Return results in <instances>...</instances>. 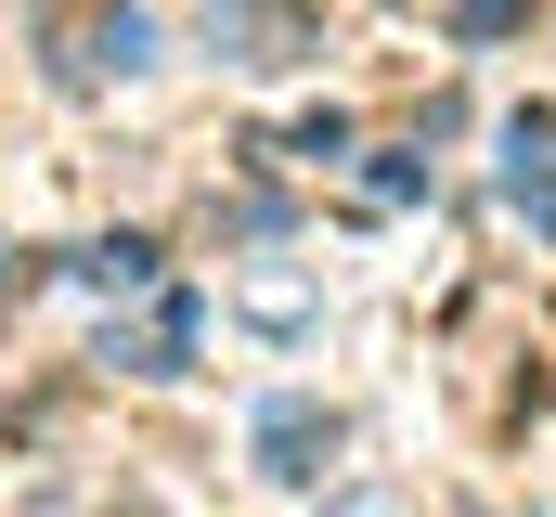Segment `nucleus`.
Masks as SVG:
<instances>
[{
    "label": "nucleus",
    "mask_w": 556,
    "mask_h": 517,
    "mask_svg": "<svg viewBox=\"0 0 556 517\" xmlns=\"http://www.w3.org/2000/svg\"><path fill=\"white\" fill-rule=\"evenodd\" d=\"M505 194L556 234V117H518V129H505Z\"/></svg>",
    "instance_id": "nucleus-1"
},
{
    "label": "nucleus",
    "mask_w": 556,
    "mask_h": 517,
    "mask_svg": "<svg viewBox=\"0 0 556 517\" xmlns=\"http://www.w3.org/2000/svg\"><path fill=\"white\" fill-rule=\"evenodd\" d=\"M324 440H337V427H324L311 401H273V414H260V453H273V479H324Z\"/></svg>",
    "instance_id": "nucleus-2"
},
{
    "label": "nucleus",
    "mask_w": 556,
    "mask_h": 517,
    "mask_svg": "<svg viewBox=\"0 0 556 517\" xmlns=\"http://www.w3.org/2000/svg\"><path fill=\"white\" fill-rule=\"evenodd\" d=\"M91 272H104V285H142V272H155V247H142V234H117V247H91Z\"/></svg>",
    "instance_id": "nucleus-3"
},
{
    "label": "nucleus",
    "mask_w": 556,
    "mask_h": 517,
    "mask_svg": "<svg viewBox=\"0 0 556 517\" xmlns=\"http://www.w3.org/2000/svg\"><path fill=\"white\" fill-rule=\"evenodd\" d=\"M518 13H531V0H466V13H453V26H466V39H505V26H518Z\"/></svg>",
    "instance_id": "nucleus-4"
}]
</instances>
